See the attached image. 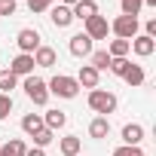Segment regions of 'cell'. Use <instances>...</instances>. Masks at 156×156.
<instances>
[{"label":"cell","instance_id":"obj_1","mask_svg":"<svg viewBox=\"0 0 156 156\" xmlns=\"http://www.w3.org/2000/svg\"><path fill=\"white\" fill-rule=\"evenodd\" d=\"M49 95H58V98H76V92H80V83L73 80V76H64V73H55L52 80L46 83Z\"/></svg>","mask_w":156,"mask_h":156},{"label":"cell","instance_id":"obj_2","mask_svg":"<svg viewBox=\"0 0 156 156\" xmlns=\"http://www.w3.org/2000/svg\"><path fill=\"white\" fill-rule=\"evenodd\" d=\"M89 107L98 113V116H107L116 110V95L113 92H104V89H92L89 92Z\"/></svg>","mask_w":156,"mask_h":156},{"label":"cell","instance_id":"obj_3","mask_svg":"<svg viewBox=\"0 0 156 156\" xmlns=\"http://www.w3.org/2000/svg\"><path fill=\"white\" fill-rule=\"evenodd\" d=\"M25 95L37 104V107H43L46 101H49V89H46V80H40V76H28V80H25Z\"/></svg>","mask_w":156,"mask_h":156},{"label":"cell","instance_id":"obj_4","mask_svg":"<svg viewBox=\"0 0 156 156\" xmlns=\"http://www.w3.org/2000/svg\"><path fill=\"white\" fill-rule=\"evenodd\" d=\"M110 31L119 37V40H135L138 37V19L135 16H116L110 22Z\"/></svg>","mask_w":156,"mask_h":156},{"label":"cell","instance_id":"obj_5","mask_svg":"<svg viewBox=\"0 0 156 156\" xmlns=\"http://www.w3.org/2000/svg\"><path fill=\"white\" fill-rule=\"evenodd\" d=\"M83 25H86L83 34H86L89 40H107V34H110V22H107L104 16H92V19L83 22Z\"/></svg>","mask_w":156,"mask_h":156},{"label":"cell","instance_id":"obj_6","mask_svg":"<svg viewBox=\"0 0 156 156\" xmlns=\"http://www.w3.org/2000/svg\"><path fill=\"white\" fill-rule=\"evenodd\" d=\"M16 43H19V49L25 52V55H34L43 43H40V34L34 31V28H22L19 31V37H16Z\"/></svg>","mask_w":156,"mask_h":156},{"label":"cell","instance_id":"obj_7","mask_svg":"<svg viewBox=\"0 0 156 156\" xmlns=\"http://www.w3.org/2000/svg\"><path fill=\"white\" fill-rule=\"evenodd\" d=\"M73 80L80 83V89H98V80H101V73H98L92 64H83V67H80V73H76Z\"/></svg>","mask_w":156,"mask_h":156},{"label":"cell","instance_id":"obj_8","mask_svg":"<svg viewBox=\"0 0 156 156\" xmlns=\"http://www.w3.org/2000/svg\"><path fill=\"white\" fill-rule=\"evenodd\" d=\"M34 55H25V52H19L16 58H12V64H9V70L16 73V76H31L34 73Z\"/></svg>","mask_w":156,"mask_h":156},{"label":"cell","instance_id":"obj_9","mask_svg":"<svg viewBox=\"0 0 156 156\" xmlns=\"http://www.w3.org/2000/svg\"><path fill=\"white\" fill-rule=\"evenodd\" d=\"M67 49H70V55H76V58H86V55H92V40H89L86 34H73L70 43H67Z\"/></svg>","mask_w":156,"mask_h":156},{"label":"cell","instance_id":"obj_10","mask_svg":"<svg viewBox=\"0 0 156 156\" xmlns=\"http://www.w3.org/2000/svg\"><path fill=\"white\" fill-rule=\"evenodd\" d=\"M129 49L135 52V55H141V58H147V55H153L156 52V40H150L147 34H138L132 43H129Z\"/></svg>","mask_w":156,"mask_h":156},{"label":"cell","instance_id":"obj_11","mask_svg":"<svg viewBox=\"0 0 156 156\" xmlns=\"http://www.w3.org/2000/svg\"><path fill=\"white\" fill-rule=\"evenodd\" d=\"M49 19H52V25H55V28H67V25L73 22V12H70V6L55 3V6H49Z\"/></svg>","mask_w":156,"mask_h":156},{"label":"cell","instance_id":"obj_12","mask_svg":"<svg viewBox=\"0 0 156 156\" xmlns=\"http://www.w3.org/2000/svg\"><path fill=\"white\" fill-rule=\"evenodd\" d=\"M141 141H144V126H138V122L122 126V144L126 147H138Z\"/></svg>","mask_w":156,"mask_h":156},{"label":"cell","instance_id":"obj_13","mask_svg":"<svg viewBox=\"0 0 156 156\" xmlns=\"http://www.w3.org/2000/svg\"><path fill=\"white\" fill-rule=\"evenodd\" d=\"M70 12H73V19L89 22L92 16H98V3H95V0H80L76 6H70Z\"/></svg>","mask_w":156,"mask_h":156},{"label":"cell","instance_id":"obj_14","mask_svg":"<svg viewBox=\"0 0 156 156\" xmlns=\"http://www.w3.org/2000/svg\"><path fill=\"white\" fill-rule=\"evenodd\" d=\"M55 61H58V55H55L52 46H40V49L34 52V64H37V67H52Z\"/></svg>","mask_w":156,"mask_h":156},{"label":"cell","instance_id":"obj_15","mask_svg":"<svg viewBox=\"0 0 156 156\" xmlns=\"http://www.w3.org/2000/svg\"><path fill=\"white\" fill-rule=\"evenodd\" d=\"M58 150H61L64 156H76V153L83 150V141L76 138V135H64V138L58 141Z\"/></svg>","mask_w":156,"mask_h":156},{"label":"cell","instance_id":"obj_16","mask_svg":"<svg viewBox=\"0 0 156 156\" xmlns=\"http://www.w3.org/2000/svg\"><path fill=\"white\" fill-rule=\"evenodd\" d=\"M64 122H67L64 110H46V116H43V126H46L49 132H58V129H64Z\"/></svg>","mask_w":156,"mask_h":156},{"label":"cell","instance_id":"obj_17","mask_svg":"<svg viewBox=\"0 0 156 156\" xmlns=\"http://www.w3.org/2000/svg\"><path fill=\"white\" fill-rule=\"evenodd\" d=\"M89 135H92V138H107V135H110V119H107V116H95V119L89 122Z\"/></svg>","mask_w":156,"mask_h":156},{"label":"cell","instance_id":"obj_18","mask_svg":"<svg viewBox=\"0 0 156 156\" xmlns=\"http://www.w3.org/2000/svg\"><path fill=\"white\" fill-rule=\"evenodd\" d=\"M25 153H28V147L19 138H12V141H6L3 147H0V156H25Z\"/></svg>","mask_w":156,"mask_h":156},{"label":"cell","instance_id":"obj_19","mask_svg":"<svg viewBox=\"0 0 156 156\" xmlns=\"http://www.w3.org/2000/svg\"><path fill=\"white\" fill-rule=\"evenodd\" d=\"M40 129H43V116H40V113H25V116H22V132L34 135V132H40Z\"/></svg>","mask_w":156,"mask_h":156},{"label":"cell","instance_id":"obj_20","mask_svg":"<svg viewBox=\"0 0 156 156\" xmlns=\"http://www.w3.org/2000/svg\"><path fill=\"white\" fill-rule=\"evenodd\" d=\"M16 83H19V76L6 67V70H0V95H9L12 89H16Z\"/></svg>","mask_w":156,"mask_h":156},{"label":"cell","instance_id":"obj_21","mask_svg":"<svg viewBox=\"0 0 156 156\" xmlns=\"http://www.w3.org/2000/svg\"><path fill=\"white\" fill-rule=\"evenodd\" d=\"M129 43H132V40H119V37H116V40H110L107 55H110V58H126V55H129Z\"/></svg>","mask_w":156,"mask_h":156},{"label":"cell","instance_id":"obj_22","mask_svg":"<svg viewBox=\"0 0 156 156\" xmlns=\"http://www.w3.org/2000/svg\"><path fill=\"white\" fill-rule=\"evenodd\" d=\"M122 80H126L129 86H141V83H144V67H141V64H129V70L122 73Z\"/></svg>","mask_w":156,"mask_h":156},{"label":"cell","instance_id":"obj_23","mask_svg":"<svg viewBox=\"0 0 156 156\" xmlns=\"http://www.w3.org/2000/svg\"><path fill=\"white\" fill-rule=\"evenodd\" d=\"M92 67H95L98 73L110 67V55H107V49H98V52H92Z\"/></svg>","mask_w":156,"mask_h":156},{"label":"cell","instance_id":"obj_24","mask_svg":"<svg viewBox=\"0 0 156 156\" xmlns=\"http://www.w3.org/2000/svg\"><path fill=\"white\" fill-rule=\"evenodd\" d=\"M31 138H34V147H40V150H43L46 144H52V141H55V132H49V129L43 126V129H40V132H34Z\"/></svg>","mask_w":156,"mask_h":156},{"label":"cell","instance_id":"obj_25","mask_svg":"<svg viewBox=\"0 0 156 156\" xmlns=\"http://www.w3.org/2000/svg\"><path fill=\"white\" fill-rule=\"evenodd\" d=\"M119 6H122V16H135L138 19V12H141V0H119Z\"/></svg>","mask_w":156,"mask_h":156},{"label":"cell","instance_id":"obj_26","mask_svg":"<svg viewBox=\"0 0 156 156\" xmlns=\"http://www.w3.org/2000/svg\"><path fill=\"white\" fill-rule=\"evenodd\" d=\"M129 64H132L129 58H110V70H113L116 76H122V73L129 70Z\"/></svg>","mask_w":156,"mask_h":156},{"label":"cell","instance_id":"obj_27","mask_svg":"<svg viewBox=\"0 0 156 156\" xmlns=\"http://www.w3.org/2000/svg\"><path fill=\"white\" fill-rule=\"evenodd\" d=\"M113 156H144V150H141V147H126V144H122V147L113 150Z\"/></svg>","mask_w":156,"mask_h":156},{"label":"cell","instance_id":"obj_28","mask_svg":"<svg viewBox=\"0 0 156 156\" xmlns=\"http://www.w3.org/2000/svg\"><path fill=\"white\" fill-rule=\"evenodd\" d=\"M55 3V0H28V6H31V12H46L49 6Z\"/></svg>","mask_w":156,"mask_h":156},{"label":"cell","instance_id":"obj_29","mask_svg":"<svg viewBox=\"0 0 156 156\" xmlns=\"http://www.w3.org/2000/svg\"><path fill=\"white\" fill-rule=\"evenodd\" d=\"M12 113V98L9 95H0V119H6Z\"/></svg>","mask_w":156,"mask_h":156},{"label":"cell","instance_id":"obj_30","mask_svg":"<svg viewBox=\"0 0 156 156\" xmlns=\"http://www.w3.org/2000/svg\"><path fill=\"white\" fill-rule=\"evenodd\" d=\"M16 6H19L16 0H0V16H12V12H16Z\"/></svg>","mask_w":156,"mask_h":156},{"label":"cell","instance_id":"obj_31","mask_svg":"<svg viewBox=\"0 0 156 156\" xmlns=\"http://www.w3.org/2000/svg\"><path fill=\"white\" fill-rule=\"evenodd\" d=\"M144 34H147L150 40H156V19H150V22L144 25Z\"/></svg>","mask_w":156,"mask_h":156},{"label":"cell","instance_id":"obj_32","mask_svg":"<svg viewBox=\"0 0 156 156\" xmlns=\"http://www.w3.org/2000/svg\"><path fill=\"white\" fill-rule=\"evenodd\" d=\"M25 156H46V150H40V147H31Z\"/></svg>","mask_w":156,"mask_h":156},{"label":"cell","instance_id":"obj_33","mask_svg":"<svg viewBox=\"0 0 156 156\" xmlns=\"http://www.w3.org/2000/svg\"><path fill=\"white\" fill-rule=\"evenodd\" d=\"M80 0H61V6H76Z\"/></svg>","mask_w":156,"mask_h":156}]
</instances>
